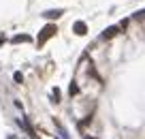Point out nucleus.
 Masks as SVG:
<instances>
[{
  "label": "nucleus",
  "instance_id": "obj_1",
  "mask_svg": "<svg viewBox=\"0 0 145 139\" xmlns=\"http://www.w3.org/2000/svg\"><path fill=\"white\" fill-rule=\"evenodd\" d=\"M56 32H58V30H56V26H45V28H43V32H41V36H39V45H43L49 36H54Z\"/></svg>",
  "mask_w": 145,
  "mask_h": 139
},
{
  "label": "nucleus",
  "instance_id": "obj_2",
  "mask_svg": "<svg viewBox=\"0 0 145 139\" xmlns=\"http://www.w3.org/2000/svg\"><path fill=\"white\" fill-rule=\"evenodd\" d=\"M86 30H88V26L83 22H77L75 24V32H77V34H86Z\"/></svg>",
  "mask_w": 145,
  "mask_h": 139
},
{
  "label": "nucleus",
  "instance_id": "obj_3",
  "mask_svg": "<svg viewBox=\"0 0 145 139\" xmlns=\"http://www.w3.org/2000/svg\"><path fill=\"white\" fill-rule=\"evenodd\" d=\"M115 34H118V28H109V30H105V39H111V36H115Z\"/></svg>",
  "mask_w": 145,
  "mask_h": 139
},
{
  "label": "nucleus",
  "instance_id": "obj_4",
  "mask_svg": "<svg viewBox=\"0 0 145 139\" xmlns=\"http://www.w3.org/2000/svg\"><path fill=\"white\" fill-rule=\"evenodd\" d=\"M47 17H60L62 15V11H49V13H45Z\"/></svg>",
  "mask_w": 145,
  "mask_h": 139
}]
</instances>
